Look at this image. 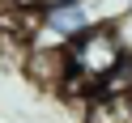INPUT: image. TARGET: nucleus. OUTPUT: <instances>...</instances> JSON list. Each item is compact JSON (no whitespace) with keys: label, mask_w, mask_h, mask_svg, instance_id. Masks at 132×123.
I'll return each instance as SVG.
<instances>
[{"label":"nucleus","mask_w":132,"mask_h":123,"mask_svg":"<svg viewBox=\"0 0 132 123\" xmlns=\"http://www.w3.org/2000/svg\"><path fill=\"white\" fill-rule=\"evenodd\" d=\"M123 34L115 21H98V26H89L85 34H77L68 47H64V64H68V81H64V89L81 85V93H94V85L106 77V72L115 68V64L123 60Z\"/></svg>","instance_id":"1"},{"label":"nucleus","mask_w":132,"mask_h":123,"mask_svg":"<svg viewBox=\"0 0 132 123\" xmlns=\"http://www.w3.org/2000/svg\"><path fill=\"white\" fill-rule=\"evenodd\" d=\"M34 21H38L34 47H68L77 34L98 26L89 0H43V9H34Z\"/></svg>","instance_id":"2"},{"label":"nucleus","mask_w":132,"mask_h":123,"mask_svg":"<svg viewBox=\"0 0 132 123\" xmlns=\"http://www.w3.org/2000/svg\"><path fill=\"white\" fill-rule=\"evenodd\" d=\"M94 93H98V98H119V102L132 93V51H123V60L94 85Z\"/></svg>","instance_id":"3"},{"label":"nucleus","mask_w":132,"mask_h":123,"mask_svg":"<svg viewBox=\"0 0 132 123\" xmlns=\"http://www.w3.org/2000/svg\"><path fill=\"white\" fill-rule=\"evenodd\" d=\"M119 34H123V47L132 51V21H128V30H119Z\"/></svg>","instance_id":"4"},{"label":"nucleus","mask_w":132,"mask_h":123,"mask_svg":"<svg viewBox=\"0 0 132 123\" xmlns=\"http://www.w3.org/2000/svg\"><path fill=\"white\" fill-rule=\"evenodd\" d=\"M123 106H128V119H132V93H128V98H123Z\"/></svg>","instance_id":"5"}]
</instances>
